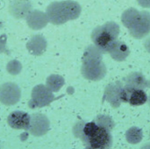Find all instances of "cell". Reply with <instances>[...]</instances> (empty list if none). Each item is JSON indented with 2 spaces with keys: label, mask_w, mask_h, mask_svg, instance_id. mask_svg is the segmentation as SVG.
Listing matches in <instances>:
<instances>
[{
  "label": "cell",
  "mask_w": 150,
  "mask_h": 149,
  "mask_svg": "<svg viewBox=\"0 0 150 149\" xmlns=\"http://www.w3.org/2000/svg\"><path fill=\"white\" fill-rule=\"evenodd\" d=\"M84 149H93V148H90V147H86Z\"/></svg>",
  "instance_id": "30bf717a"
},
{
  "label": "cell",
  "mask_w": 150,
  "mask_h": 149,
  "mask_svg": "<svg viewBox=\"0 0 150 149\" xmlns=\"http://www.w3.org/2000/svg\"><path fill=\"white\" fill-rule=\"evenodd\" d=\"M80 7L73 1H63L52 3L47 9V17L54 25L62 24L69 19L78 17Z\"/></svg>",
  "instance_id": "3957f363"
},
{
  "label": "cell",
  "mask_w": 150,
  "mask_h": 149,
  "mask_svg": "<svg viewBox=\"0 0 150 149\" xmlns=\"http://www.w3.org/2000/svg\"><path fill=\"white\" fill-rule=\"evenodd\" d=\"M81 139L87 147L93 149H110L113 142L111 131L95 121L87 122L83 126Z\"/></svg>",
  "instance_id": "6da1fadb"
},
{
  "label": "cell",
  "mask_w": 150,
  "mask_h": 149,
  "mask_svg": "<svg viewBox=\"0 0 150 149\" xmlns=\"http://www.w3.org/2000/svg\"><path fill=\"white\" fill-rule=\"evenodd\" d=\"M47 21V15L44 14L41 11H34L28 14L27 18V23L32 26V28L34 29H39L43 27Z\"/></svg>",
  "instance_id": "ba28073f"
},
{
  "label": "cell",
  "mask_w": 150,
  "mask_h": 149,
  "mask_svg": "<svg viewBox=\"0 0 150 149\" xmlns=\"http://www.w3.org/2000/svg\"><path fill=\"white\" fill-rule=\"evenodd\" d=\"M7 120L9 126L17 130H28L31 126V117L24 112L16 111L11 112Z\"/></svg>",
  "instance_id": "277c9868"
},
{
  "label": "cell",
  "mask_w": 150,
  "mask_h": 149,
  "mask_svg": "<svg viewBox=\"0 0 150 149\" xmlns=\"http://www.w3.org/2000/svg\"><path fill=\"white\" fill-rule=\"evenodd\" d=\"M127 92V103L132 106H141L146 104L149 100V97L145 90L130 88L123 86Z\"/></svg>",
  "instance_id": "5b68a950"
},
{
  "label": "cell",
  "mask_w": 150,
  "mask_h": 149,
  "mask_svg": "<svg viewBox=\"0 0 150 149\" xmlns=\"http://www.w3.org/2000/svg\"><path fill=\"white\" fill-rule=\"evenodd\" d=\"M148 83H149V82L146 80L145 76L142 74L134 72L127 76L125 86L130 87V88H137V89L145 90V88L150 86Z\"/></svg>",
  "instance_id": "52a82bcc"
},
{
  "label": "cell",
  "mask_w": 150,
  "mask_h": 149,
  "mask_svg": "<svg viewBox=\"0 0 150 149\" xmlns=\"http://www.w3.org/2000/svg\"><path fill=\"white\" fill-rule=\"evenodd\" d=\"M145 47H146V49L149 51L150 53V36L146 40V41H145Z\"/></svg>",
  "instance_id": "9c48e42d"
},
{
  "label": "cell",
  "mask_w": 150,
  "mask_h": 149,
  "mask_svg": "<svg viewBox=\"0 0 150 149\" xmlns=\"http://www.w3.org/2000/svg\"><path fill=\"white\" fill-rule=\"evenodd\" d=\"M119 33L120 27L118 24L107 22L93 30L91 39L98 49L104 53H109L118 43Z\"/></svg>",
  "instance_id": "7a4b0ae2"
},
{
  "label": "cell",
  "mask_w": 150,
  "mask_h": 149,
  "mask_svg": "<svg viewBox=\"0 0 150 149\" xmlns=\"http://www.w3.org/2000/svg\"><path fill=\"white\" fill-rule=\"evenodd\" d=\"M149 104H150V97H149Z\"/></svg>",
  "instance_id": "8fae6325"
},
{
  "label": "cell",
  "mask_w": 150,
  "mask_h": 149,
  "mask_svg": "<svg viewBox=\"0 0 150 149\" xmlns=\"http://www.w3.org/2000/svg\"><path fill=\"white\" fill-rule=\"evenodd\" d=\"M31 4L28 0H13L11 4V12L17 18H24L29 14Z\"/></svg>",
  "instance_id": "8992f818"
}]
</instances>
